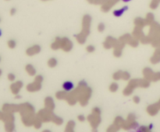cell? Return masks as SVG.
Returning a JSON list of instances; mask_svg holds the SVG:
<instances>
[{
  "mask_svg": "<svg viewBox=\"0 0 160 132\" xmlns=\"http://www.w3.org/2000/svg\"><path fill=\"white\" fill-rule=\"evenodd\" d=\"M22 87H23V82L21 81H17L11 85L10 89L13 94L17 95V94L19 93V92L21 91Z\"/></svg>",
  "mask_w": 160,
  "mask_h": 132,
  "instance_id": "22",
  "label": "cell"
},
{
  "mask_svg": "<svg viewBox=\"0 0 160 132\" xmlns=\"http://www.w3.org/2000/svg\"><path fill=\"white\" fill-rule=\"evenodd\" d=\"M141 101V99H140V97H137V96H134L133 97V102H134V103H136V104H138Z\"/></svg>",
  "mask_w": 160,
  "mask_h": 132,
  "instance_id": "44",
  "label": "cell"
},
{
  "mask_svg": "<svg viewBox=\"0 0 160 132\" xmlns=\"http://www.w3.org/2000/svg\"><path fill=\"white\" fill-rule=\"evenodd\" d=\"M118 89H119V86L116 82H112L108 86V89L111 93H116L118 90Z\"/></svg>",
  "mask_w": 160,
  "mask_h": 132,
  "instance_id": "34",
  "label": "cell"
},
{
  "mask_svg": "<svg viewBox=\"0 0 160 132\" xmlns=\"http://www.w3.org/2000/svg\"><path fill=\"white\" fill-rule=\"evenodd\" d=\"M91 24V17L88 14H85L82 18L81 23V31L79 33L74 36L76 41L79 44H84L86 42L88 35L90 34Z\"/></svg>",
  "mask_w": 160,
  "mask_h": 132,
  "instance_id": "2",
  "label": "cell"
},
{
  "mask_svg": "<svg viewBox=\"0 0 160 132\" xmlns=\"http://www.w3.org/2000/svg\"><path fill=\"white\" fill-rule=\"evenodd\" d=\"M119 129H120V128H119V127H117L116 125L113 124V125H110V126H109V127L107 128L106 131H108V132H116V131H118Z\"/></svg>",
  "mask_w": 160,
  "mask_h": 132,
  "instance_id": "38",
  "label": "cell"
},
{
  "mask_svg": "<svg viewBox=\"0 0 160 132\" xmlns=\"http://www.w3.org/2000/svg\"><path fill=\"white\" fill-rule=\"evenodd\" d=\"M134 23L135 27H141L142 28V29L145 27H146V26H148V25L147 22H146V20H145V18L141 17L135 18L134 20Z\"/></svg>",
  "mask_w": 160,
  "mask_h": 132,
  "instance_id": "23",
  "label": "cell"
},
{
  "mask_svg": "<svg viewBox=\"0 0 160 132\" xmlns=\"http://www.w3.org/2000/svg\"><path fill=\"white\" fill-rule=\"evenodd\" d=\"M123 2H124V3H127V2H130V0H122Z\"/></svg>",
  "mask_w": 160,
  "mask_h": 132,
  "instance_id": "48",
  "label": "cell"
},
{
  "mask_svg": "<svg viewBox=\"0 0 160 132\" xmlns=\"http://www.w3.org/2000/svg\"><path fill=\"white\" fill-rule=\"evenodd\" d=\"M142 74H143V77L145 79H147L149 82H153V79H154V76H155V72L150 69V68H145L142 71Z\"/></svg>",
  "mask_w": 160,
  "mask_h": 132,
  "instance_id": "19",
  "label": "cell"
},
{
  "mask_svg": "<svg viewBox=\"0 0 160 132\" xmlns=\"http://www.w3.org/2000/svg\"><path fill=\"white\" fill-rule=\"evenodd\" d=\"M145 20L147 22L148 25L150 26L152 23L155 22V18H154V15H153L152 13H148L146 14V16H145Z\"/></svg>",
  "mask_w": 160,
  "mask_h": 132,
  "instance_id": "31",
  "label": "cell"
},
{
  "mask_svg": "<svg viewBox=\"0 0 160 132\" xmlns=\"http://www.w3.org/2000/svg\"><path fill=\"white\" fill-rule=\"evenodd\" d=\"M52 122L53 124H55L56 125H58V126H60V125H62V123H63V120L59 116H56V115L55 114L52 117Z\"/></svg>",
  "mask_w": 160,
  "mask_h": 132,
  "instance_id": "32",
  "label": "cell"
},
{
  "mask_svg": "<svg viewBox=\"0 0 160 132\" xmlns=\"http://www.w3.org/2000/svg\"><path fill=\"white\" fill-rule=\"evenodd\" d=\"M113 79L115 81H119V80H124V81H128L130 79V74L128 71L118 70L116 72H114L113 75Z\"/></svg>",
  "mask_w": 160,
  "mask_h": 132,
  "instance_id": "13",
  "label": "cell"
},
{
  "mask_svg": "<svg viewBox=\"0 0 160 132\" xmlns=\"http://www.w3.org/2000/svg\"><path fill=\"white\" fill-rule=\"evenodd\" d=\"M87 86H88V85H87V82L85 81H80L78 83V86L76 87L75 89H73L70 92H67V97H66L65 100L70 106L75 105L78 102L80 93Z\"/></svg>",
  "mask_w": 160,
  "mask_h": 132,
  "instance_id": "4",
  "label": "cell"
},
{
  "mask_svg": "<svg viewBox=\"0 0 160 132\" xmlns=\"http://www.w3.org/2000/svg\"><path fill=\"white\" fill-rule=\"evenodd\" d=\"M124 120H124L123 117H120V116H117V117H115V119H114L113 124L114 125H116L117 127H119V128H122L123 125H124Z\"/></svg>",
  "mask_w": 160,
  "mask_h": 132,
  "instance_id": "28",
  "label": "cell"
},
{
  "mask_svg": "<svg viewBox=\"0 0 160 132\" xmlns=\"http://www.w3.org/2000/svg\"><path fill=\"white\" fill-rule=\"evenodd\" d=\"M73 88H74V85L70 81L65 82H63V84H62V89H64L65 91L70 92L71 91V90H73Z\"/></svg>",
  "mask_w": 160,
  "mask_h": 132,
  "instance_id": "27",
  "label": "cell"
},
{
  "mask_svg": "<svg viewBox=\"0 0 160 132\" xmlns=\"http://www.w3.org/2000/svg\"><path fill=\"white\" fill-rule=\"evenodd\" d=\"M138 127L137 120H136V116L134 114H129L127 116V119L124 120V125L122 128L126 131L131 129H135Z\"/></svg>",
  "mask_w": 160,
  "mask_h": 132,
  "instance_id": "11",
  "label": "cell"
},
{
  "mask_svg": "<svg viewBox=\"0 0 160 132\" xmlns=\"http://www.w3.org/2000/svg\"><path fill=\"white\" fill-rule=\"evenodd\" d=\"M67 91H59L56 93V98L59 100H65L66 97H67Z\"/></svg>",
  "mask_w": 160,
  "mask_h": 132,
  "instance_id": "30",
  "label": "cell"
},
{
  "mask_svg": "<svg viewBox=\"0 0 160 132\" xmlns=\"http://www.w3.org/2000/svg\"><path fill=\"white\" fill-rule=\"evenodd\" d=\"M15 13H16L15 9H12V10H11V11H10L11 15H13V14H15Z\"/></svg>",
  "mask_w": 160,
  "mask_h": 132,
  "instance_id": "47",
  "label": "cell"
},
{
  "mask_svg": "<svg viewBox=\"0 0 160 132\" xmlns=\"http://www.w3.org/2000/svg\"><path fill=\"white\" fill-rule=\"evenodd\" d=\"M157 103H158V105H159V108H160V99L159 100V101H158Z\"/></svg>",
  "mask_w": 160,
  "mask_h": 132,
  "instance_id": "49",
  "label": "cell"
},
{
  "mask_svg": "<svg viewBox=\"0 0 160 132\" xmlns=\"http://www.w3.org/2000/svg\"><path fill=\"white\" fill-rule=\"evenodd\" d=\"M51 48L54 51H56V50H59L60 49V37H56L55 38L54 41L51 44Z\"/></svg>",
  "mask_w": 160,
  "mask_h": 132,
  "instance_id": "25",
  "label": "cell"
},
{
  "mask_svg": "<svg viewBox=\"0 0 160 132\" xmlns=\"http://www.w3.org/2000/svg\"><path fill=\"white\" fill-rule=\"evenodd\" d=\"M148 36L150 38V44L154 48L160 47V25L159 23L154 22L150 25Z\"/></svg>",
  "mask_w": 160,
  "mask_h": 132,
  "instance_id": "5",
  "label": "cell"
},
{
  "mask_svg": "<svg viewBox=\"0 0 160 132\" xmlns=\"http://www.w3.org/2000/svg\"><path fill=\"white\" fill-rule=\"evenodd\" d=\"M160 80V72H155V76H154V79L153 82H158Z\"/></svg>",
  "mask_w": 160,
  "mask_h": 132,
  "instance_id": "43",
  "label": "cell"
},
{
  "mask_svg": "<svg viewBox=\"0 0 160 132\" xmlns=\"http://www.w3.org/2000/svg\"><path fill=\"white\" fill-rule=\"evenodd\" d=\"M150 62L153 65L158 64L160 62V47L156 48L155 52L152 54V56L150 58Z\"/></svg>",
  "mask_w": 160,
  "mask_h": 132,
  "instance_id": "21",
  "label": "cell"
},
{
  "mask_svg": "<svg viewBox=\"0 0 160 132\" xmlns=\"http://www.w3.org/2000/svg\"><path fill=\"white\" fill-rule=\"evenodd\" d=\"M159 4L160 0H152L149 4V7L152 10H155V9H157Z\"/></svg>",
  "mask_w": 160,
  "mask_h": 132,
  "instance_id": "35",
  "label": "cell"
},
{
  "mask_svg": "<svg viewBox=\"0 0 160 132\" xmlns=\"http://www.w3.org/2000/svg\"><path fill=\"white\" fill-rule=\"evenodd\" d=\"M42 82H43V77L41 75H38L34 77V80L33 82L29 83L27 86V90L30 93H35V92L40 91L42 86Z\"/></svg>",
  "mask_w": 160,
  "mask_h": 132,
  "instance_id": "7",
  "label": "cell"
},
{
  "mask_svg": "<svg viewBox=\"0 0 160 132\" xmlns=\"http://www.w3.org/2000/svg\"><path fill=\"white\" fill-rule=\"evenodd\" d=\"M78 121L84 122L86 120V117H84V115H79V116L78 117Z\"/></svg>",
  "mask_w": 160,
  "mask_h": 132,
  "instance_id": "45",
  "label": "cell"
},
{
  "mask_svg": "<svg viewBox=\"0 0 160 132\" xmlns=\"http://www.w3.org/2000/svg\"><path fill=\"white\" fill-rule=\"evenodd\" d=\"M152 127H153L152 125H149L148 126H141V127H140L139 128H138V131L148 132L152 129Z\"/></svg>",
  "mask_w": 160,
  "mask_h": 132,
  "instance_id": "36",
  "label": "cell"
},
{
  "mask_svg": "<svg viewBox=\"0 0 160 132\" xmlns=\"http://www.w3.org/2000/svg\"><path fill=\"white\" fill-rule=\"evenodd\" d=\"M44 107L45 109L53 111L55 110V107H56L54 99L51 97H45V99H44Z\"/></svg>",
  "mask_w": 160,
  "mask_h": 132,
  "instance_id": "18",
  "label": "cell"
},
{
  "mask_svg": "<svg viewBox=\"0 0 160 132\" xmlns=\"http://www.w3.org/2000/svg\"><path fill=\"white\" fill-rule=\"evenodd\" d=\"M118 41L119 42H121L124 46L130 45L132 48H137L140 43L137 39L134 38V37L132 36V34H129V33H126V34L119 37Z\"/></svg>",
  "mask_w": 160,
  "mask_h": 132,
  "instance_id": "9",
  "label": "cell"
},
{
  "mask_svg": "<svg viewBox=\"0 0 160 132\" xmlns=\"http://www.w3.org/2000/svg\"><path fill=\"white\" fill-rule=\"evenodd\" d=\"M40 52H41V47L38 44H34L26 50V54L27 56L36 55Z\"/></svg>",
  "mask_w": 160,
  "mask_h": 132,
  "instance_id": "20",
  "label": "cell"
},
{
  "mask_svg": "<svg viewBox=\"0 0 160 132\" xmlns=\"http://www.w3.org/2000/svg\"><path fill=\"white\" fill-rule=\"evenodd\" d=\"M41 1H43V2H46V1H49V0H41Z\"/></svg>",
  "mask_w": 160,
  "mask_h": 132,
  "instance_id": "50",
  "label": "cell"
},
{
  "mask_svg": "<svg viewBox=\"0 0 160 132\" xmlns=\"http://www.w3.org/2000/svg\"><path fill=\"white\" fill-rule=\"evenodd\" d=\"M8 46H9V48H14L16 47V42L13 40H11V41H8Z\"/></svg>",
  "mask_w": 160,
  "mask_h": 132,
  "instance_id": "42",
  "label": "cell"
},
{
  "mask_svg": "<svg viewBox=\"0 0 160 132\" xmlns=\"http://www.w3.org/2000/svg\"><path fill=\"white\" fill-rule=\"evenodd\" d=\"M25 71L30 76H34L36 75V69L31 64L27 65L26 67H25Z\"/></svg>",
  "mask_w": 160,
  "mask_h": 132,
  "instance_id": "24",
  "label": "cell"
},
{
  "mask_svg": "<svg viewBox=\"0 0 160 132\" xmlns=\"http://www.w3.org/2000/svg\"><path fill=\"white\" fill-rule=\"evenodd\" d=\"M53 111H51L49 110L44 109L40 110L36 114V117L38 118L42 123H48V122H52V117L54 116Z\"/></svg>",
  "mask_w": 160,
  "mask_h": 132,
  "instance_id": "10",
  "label": "cell"
},
{
  "mask_svg": "<svg viewBox=\"0 0 160 132\" xmlns=\"http://www.w3.org/2000/svg\"><path fill=\"white\" fill-rule=\"evenodd\" d=\"M90 4H93V5H102L104 3L106 0H87Z\"/></svg>",
  "mask_w": 160,
  "mask_h": 132,
  "instance_id": "39",
  "label": "cell"
},
{
  "mask_svg": "<svg viewBox=\"0 0 160 132\" xmlns=\"http://www.w3.org/2000/svg\"><path fill=\"white\" fill-rule=\"evenodd\" d=\"M128 7L127 6H124V7H122L121 9H119V10H114L113 12V14L114 16H116V17H119V16H121L124 13V12L127 10Z\"/></svg>",
  "mask_w": 160,
  "mask_h": 132,
  "instance_id": "29",
  "label": "cell"
},
{
  "mask_svg": "<svg viewBox=\"0 0 160 132\" xmlns=\"http://www.w3.org/2000/svg\"><path fill=\"white\" fill-rule=\"evenodd\" d=\"M73 42L67 37H60V49L64 52H70L73 49Z\"/></svg>",
  "mask_w": 160,
  "mask_h": 132,
  "instance_id": "12",
  "label": "cell"
},
{
  "mask_svg": "<svg viewBox=\"0 0 160 132\" xmlns=\"http://www.w3.org/2000/svg\"><path fill=\"white\" fill-rule=\"evenodd\" d=\"M41 125H42V122H41L38 118H37V117H35V119L34 120L33 124L34 127L35 129H39V128H41Z\"/></svg>",
  "mask_w": 160,
  "mask_h": 132,
  "instance_id": "37",
  "label": "cell"
},
{
  "mask_svg": "<svg viewBox=\"0 0 160 132\" xmlns=\"http://www.w3.org/2000/svg\"><path fill=\"white\" fill-rule=\"evenodd\" d=\"M119 1V0H106L103 4L101 5V10L103 13H108Z\"/></svg>",
  "mask_w": 160,
  "mask_h": 132,
  "instance_id": "15",
  "label": "cell"
},
{
  "mask_svg": "<svg viewBox=\"0 0 160 132\" xmlns=\"http://www.w3.org/2000/svg\"><path fill=\"white\" fill-rule=\"evenodd\" d=\"M75 122L73 120H70L67 123L66 125V127H65V131L67 132H73L74 131L75 128Z\"/></svg>",
  "mask_w": 160,
  "mask_h": 132,
  "instance_id": "26",
  "label": "cell"
},
{
  "mask_svg": "<svg viewBox=\"0 0 160 132\" xmlns=\"http://www.w3.org/2000/svg\"><path fill=\"white\" fill-rule=\"evenodd\" d=\"M19 112L21 115V119L23 125L26 127L33 126L34 120L36 117L34 107L28 103H22L19 105Z\"/></svg>",
  "mask_w": 160,
  "mask_h": 132,
  "instance_id": "1",
  "label": "cell"
},
{
  "mask_svg": "<svg viewBox=\"0 0 160 132\" xmlns=\"http://www.w3.org/2000/svg\"><path fill=\"white\" fill-rule=\"evenodd\" d=\"M117 41H118V39L115 38L113 37H111V36H108L103 42V48L106 50L111 48L113 49V48L117 43Z\"/></svg>",
  "mask_w": 160,
  "mask_h": 132,
  "instance_id": "14",
  "label": "cell"
},
{
  "mask_svg": "<svg viewBox=\"0 0 160 132\" xmlns=\"http://www.w3.org/2000/svg\"><path fill=\"white\" fill-rule=\"evenodd\" d=\"M8 79H9V80H10V81H13L15 79V76L13 74H9L8 75Z\"/></svg>",
  "mask_w": 160,
  "mask_h": 132,
  "instance_id": "46",
  "label": "cell"
},
{
  "mask_svg": "<svg viewBox=\"0 0 160 132\" xmlns=\"http://www.w3.org/2000/svg\"><path fill=\"white\" fill-rule=\"evenodd\" d=\"M92 95V89L91 87H85L80 94L78 102L81 107H85L88 103V102L90 100L91 97Z\"/></svg>",
  "mask_w": 160,
  "mask_h": 132,
  "instance_id": "8",
  "label": "cell"
},
{
  "mask_svg": "<svg viewBox=\"0 0 160 132\" xmlns=\"http://www.w3.org/2000/svg\"><path fill=\"white\" fill-rule=\"evenodd\" d=\"M48 66H49V68H55L56 66L57 65V60L56 59H55V58H51V59H49L48 60Z\"/></svg>",
  "mask_w": 160,
  "mask_h": 132,
  "instance_id": "33",
  "label": "cell"
},
{
  "mask_svg": "<svg viewBox=\"0 0 160 132\" xmlns=\"http://www.w3.org/2000/svg\"><path fill=\"white\" fill-rule=\"evenodd\" d=\"M159 107L156 103H153V104L148 106L147 108H146V111H147L148 114L150 115V116H155L159 113Z\"/></svg>",
  "mask_w": 160,
  "mask_h": 132,
  "instance_id": "17",
  "label": "cell"
},
{
  "mask_svg": "<svg viewBox=\"0 0 160 132\" xmlns=\"http://www.w3.org/2000/svg\"><path fill=\"white\" fill-rule=\"evenodd\" d=\"M131 34L134 38L137 39L139 42L145 36V34L144 33V32H143V29L141 27H135V26H134V30H133V32H132Z\"/></svg>",
  "mask_w": 160,
  "mask_h": 132,
  "instance_id": "16",
  "label": "cell"
},
{
  "mask_svg": "<svg viewBox=\"0 0 160 132\" xmlns=\"http://www.w3.org/2000/svg\"><path fill=\"white\" fill-rule=\"evenodd\" d=\"M86 51L88 53H93L95 51V48L93 45H88L86 47Z\"/></svg>",
  "mask_w": 160,
  "mask_h": 132,
  "instance_id": "40",
  "label": "cell"
},
{
  "mask_svg": "<svg viewBox=\"0 0 160 132\" xmlns=\"http://www.w3.org/2000/svg\"><path fill=\"white\" fill-rule=\"evenodd\" d=\"M150 86V82L147 79H130L127 86L123 90V94L125 97H129L136 88H143L146 89Z\"/></svg>",
  "mask_w": 160,
  "mask_h": 132,
  "instance_id": "3",
  "label": "cell"
},
{
  "mask_svg": "<svg viewBox=\"0 0 160 132\" xmlns=\"http://www.w3.org/2000/svg\"><path fill=\"white\" fill-rule=\"evenodd\" d=\"M0 36H1V31H0Z\"/></svg>",
  "mask_w": 160,
  "mask_h": 132,
  "instance_id": "51",
  "label": "cell"
},
{
  "mask_svg": "<svg viewBox=\"0 0 160 132\" xmlns=\"http://www.w3.org/2000/svg\"><path fill=\"white\" fill-rule=\"evenodd\" d=\"M105 29H106V26H105V24L102 23H100L98 25V32H103L104 31H105Z\"/></svg>",
  "mask_w": 160,
  "mask_h": 132,
  "instance_id": "41",
  "label": "cell"
},
{
  "mask_svg": "<svg viewBox=\"0 0 160 132\" xmlns=\"http://www.w3.org/2000/svg\"><path fill=\"white\" fill-rule=\"evenodd\" d=\"M87 120L90 124L92 131H95L98 129V126L101 124V110L99 107H94L92 108L91 113L87 117Z\"/></svg>",
  "mask_w": 160,
  "mask_h": 132,
  "instance_id": "6",
  "label": "cell"
}]
</instances>
